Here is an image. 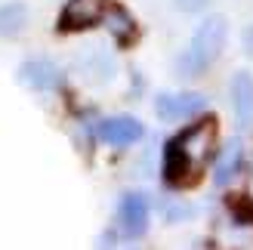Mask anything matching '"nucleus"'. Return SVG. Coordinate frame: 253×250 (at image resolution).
Returning <instances> with one entry per match:
<instances>
[{
  "mask_svg": "<svg viewBox=\"0 0 253 250\" xmlns=\"http://www.w3.org/2000/svg\"><path fill=\"white\" fill-rule=\"evenodd\" d=\"M213 133H216V124L207 118L176 133L164 145V182L173 189L192 185L213 158Z\"/></svg>",
  "mask_w": 253,
  "mask_h": 250,
  "instance_id": "f257e3e1",
  "label": "nucleus"
},
{
  "mask_svg": "<svg viewBox=\"0 0 253 250\" xmlns=\"http://www.w3.org/2000/svg\"><path fill=\"white\" fill-rule=\"evenodd\" d=\"M241 170H244V145L241 139H229L219 148V155L213 158V182L229 185L232 179H238Z\"/></svg>",
  "mask_w": 253,
  "mask_h": 250,
  "instance_id": "1a4fd4ad",
  "label": "nucleus"
},
{
  "mask_svg": "<svg viewBox=\"0 0 253 250\" xmlns=\"http://www.w3.org/2000/svg\"><path fill=\"white\" fill-rule=\"evenodd\" d=\"M28 25V6L25 3H3L0 6V37H12Z\"/></svg>",
  "mask_w": 253,
  "mask_h": 250,
  "instance_id": "9d476101",
  "label": "nucleus"
},
{
  "mask_svg": "<svg viewBox=\"0 0 253 250\" xmlns=\"http://www.w3.org/2000/svg\"><path fill=\"white\" fill-rule=\"evenodd\" d=\"M108 19H111V31H115V34L121 37V41H130L133 31H136L133 19L126 16V12H124L121 6H111V9H108Z\"/></svg>",
  "mask_w": 253,
  "mask_h": 250,
  "instance_id": "9b49d317",
  "label": "nucleus"
},
{
  "mask_svg": "<svg viewBox=\"0 0 253 250\" xmlns=\"http://www.w3.org/2000/svg\"><path fill=\"white\" fill-rule=\"evenodd\" d=\"M108 9H111L108 0H68L59 16V28L62 31H86L93 25L105 22Z\"/></svg>",
  "mask_w": 253,
  "mask_h": 250,
  "instance_id": "7ed1b4c3",
  "label": "nucleus"
},
{
  "mask_svg": "<svg viewBox=\"0 0 253 250\" xmlns=\"http://www.w3.org/2000/svg\"><path fill=\"white\" fill-rule=\"evenodd\" d=\"M207 108V99L195 93V90H182V93H158L155 99V111L161 121H185L195 118Z\"/></svg>",
  "mask_w": 253,
  "mask_h": 250,
  "instance_id": "39448f33",
  "label": "nucleus"
},
{
  "mask_svg": "<svg viewBox=\"0 0 253 250\" xmlns=\"http://www.w3.org/2000/svg\"><path fill=\"white\" fill-rule=\"evenodd\" d=\"M241 46H244V53L253 56V25H247L244 34H241Z\"/></svg>",
  "mask_w": 253,
  "mask_h": 250,
  "instance_id": "ddd939ff",
  "label": "nucleus"
},
{
  "mask_svg": "<svg viewBox=\"0 0 253 250\" xmlns=\"http://www.w3.org/2000/svg\"><path fill=\"white\" fill-rule=\"evenodd\" d=\"M225 41H229V22L213 12V16H207L195 28L188 46L179 53V59H176V71H179L182 78H198V74H204L213 62L222 56Z\"/></svg>",
  "mask_w": 253,
  "mask_h": 250,
  "instance_id": "f03ea898",
  "label": "nucleus"
},
{
  "mask_svg": "<svg viewBox=\"0 0 253 250\" xmlns=\"http://www.w3.org/2000/svg\"><path fill=\"white\" fill-rule=\"evenodd\" d=\"M19 81L37 93H49L62 86V68L53 59H28L19 65Z\"/></svg>",
  "mask_w": 253,
  "mask_h": 250,
  "instance_id": "423d86ee",
  "label": "nucleus"
},
{
  "mask_svg": "<svg viewBox=\"0 0 253 250\" xmlns=\"http://www.w3.org/2000/svg\"><path fill=\"white\" fill-rule=\"evenodd\" d=\"M151 222V204L142 192H126L118 204V226L126 238H142Z\"/></svg>",
  "mask_w": 253,
  "mask_h": 250,
  "instance_id": "20e7f679",
  "label": "nucleus"
},
{
  "mask_svg": "<svg viewBox=\"0 0 253 250\" xmlns=\"http://www.w3.org/2000/svg\"><path fill=\"white\" fill-rule=\"evenodd\" d=\"M213 3V0H176V6H179L182 12H201V9H207Z\"/></svg>",
  "mask_w": 253,
  "mask_h": 250,
  "instance_id": "f8f14e48",
  "label": "nucleus"
},
{
  "mask_svg": "<svg viewBox=\"0 0 253 250\" xmlns=\"http://www.w3.org/2000/svg\"><path fill=\"white\" fill-rule=\"evenodd\" d=\"M142 133H145V127H142L136 118H130V115L105 118V121L96 127V136H99V139H102L105 145H115V148H126V145L139 142V139H142Z\"/></svg>",
  "mask_w": 253,
  "mask_h": 250,
  "instance_id": "0eeeda50",
  "label": "nucleus"
},
{
  "mask_svg": "<svg viewBox=\"0 0 253 250\" xmlns=\"http://www.w3.org/2000/svg\"><path fill=\"white\" fill-rule=\"evenodd\" d=\"M229 96H232V111L241 130L253 127V74L250 71H235L232 83H229Z\"/></svg>",
  "mask_w": 253,
  "mask_h": 250,
  "instance_id": "6e6552de",
  "label": "nucleus"
}]
</instances>
